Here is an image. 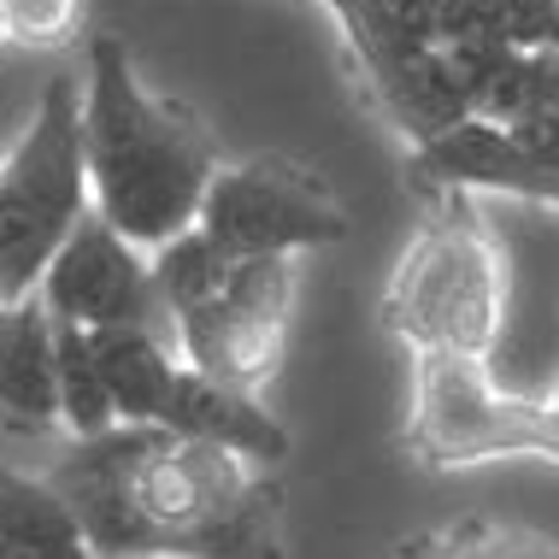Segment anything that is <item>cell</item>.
Here are the masks:
<instances>
[{
	"label": "cell",
	"instance_id": "obj_1",
	"mask_svg": "<svg viewBox=\"0 0 559 559\" xmlns=\"http://www.w3.org/2000/svg\"><path fill=\"white\" fill-rule=\"evenodd\" d=\"M48 483L95 559H283L277 472L165 425L71 442Z\"/></svg>",
	"mask_w": 559,
	"mask_h": 559
},
{
	"label": "cell",
	"instance_id": "obj_2",
	"mask_svg": "<svg viewBox=\"0 0 559 559\" xmlns=\"http://www.w3.org/2000/svg\"><path fill=\"white\" fill-rule=\"evenodd\" d=\"M83 159L95 213L147 253L194 230L218 177V147L206 124L177 100L147 95L118 36L88 41Z\"/></svg>",
	"mask_w": 559,
	"mask_h": 559
},
{
	"label": "cell",
	"instance_id": "obj_3",
	"mask_svg": "<svg viewBox=\"0 0 559 559\" xmlns=\"http://www.w3.org/2000/svg\"><path fill=\"white\" fill-rule=\"evenodd\" d=\"M507 319V271L501 248L483 230L477 206L465 194L430 201V224L406 241L389 271L383 324L418 354L489 359Z\"/></svg>",
	"mask_w": 559,
	"mask_h": 559
},
{
	"label": "cell",
	"instance_id": "obj_4",
	"mask_svg": "<svg viewBox=\"0 0 559 559\" xmlns=\"http://www.w3.org/2000/svg\"><path fill=\"white\" fill-rule=\"evenodd\" d=\"M83 83L71 71L41 88L36 118L0 165V307H24L41 289L53 253L88 218Z\"/></svg>",
	"mask_w": 559,
	"mask_h": 559
},
{
	"label": "cell",
	"instance_id": "obj_5",
	"mask_svg": "<svg viewBox=\"0 0 559 559\" xmlns=\"http://www.w3.org/2000/svg\"><path fill=\"white\" fill-rule=\"evenodd\" d=\"M406 453L430 472L501 460V453H542L559 465V406L548 395H501L483 359L418 354Z\"/></svg>",
	"mask_w": 559,
	"mask_h": 559
},
{
	"label": "cell",
	"instance_id": "obj_6",
	"mask_svg": "<svg viewBox=\"0 0 559 559\" xmlns=\"http://www.w3.org/2000/svg\"><path fill=\"white\" fill-rule=\"evenodd\" d=\"M194 230H206L230 260H295L307 248L347 241V206L307 165L260 154L241 165H218Z\"/></svg>",
	"mask_w": 559,
	"mask_h": 559
},
{
	"label": "cell",
	"instance_id": "obj_7",
	"mask_svg": "<svg viewBox=\"0 0 559 559\" xmlns=\"http://www.w3.org/2000/svg\"><path fill=\"white\" fill-rule=\"evenodd\" d=\"M300 271L295 260H236L230 283L201 300V307L177 312V354L183 366L218 377L230 389H265L283 366L295 319Z\"/></svg>",
	"mask_w": 559,
	"mask_h": 559
},
{
	"label": "cell",
	"instance_id": "obj_8",
	"mask_svg": "<svg viewBox=\"0 0 559 559\" xmlns=\"http://www.w3.org/2000/svg\"><path fill=\"white\" fill-rule=\"evenodd\" d=\"M324 7L336 12L347 48H354L359 71H366L371 100L413 147H425L472 118V100H465V83L453 71L448 48L418 41L395 19L389 0H324Z\"/></svg>",
	"mask_w": 559,
	"mask_h": 559
},
{
	"label": "cell",
	"instance_id": "obj_9",
	"mask_svg": "<svg viewBox=\"0 0 559 559\" xmlns=\"http://www.w3.org/2000/svg\"><path fill=\"white\" fill-rule=\"evenodd\" d=\"M36 300L53 312V324H78V330H159L177 342L171 307H165L154 260H142V248L124 241L107 218L88 206V218L71 230V241L53 253L48 277H41Z\"/></svg>",
	"mask_w": 559,
	"mask_h": 559
},
{
	"label": "cell",
	"instance_id": "obj_10",
	"mask_svg": "<svg viewBox=\"0 0 559 559\" xmlns=\"http://www.w3.org/2000/svg\"><path fill=\"white\" fill-rule=\"evenodd\" d=\"M406 183L418 194H430V201L489 189V194H519V201L559 206V165L536 159L524 142H512L501 124H483V118H465L448 135L413 147L406 154Z\"/></svg>",
	"mask_w": 559,
	"mask_h": 559
},
{
	"label": "cell",
	"instance_id": "obj_11",
	"mask_svg": "<svg viewBox=\"0 0 559 559\" xmlns=\"http://www.w3.org/2000/svg\"><path fill=\"white\" fill-rule=\"evenodd\" d=\"M159 425L189 436V442L230 448V453H241V460H253V465H271V472H277V465L289 460V448H295L289 430H283L248 389H230V383H218V377H206L194 366L177 371Z\"/></svg>",
	"mask_w": 559,
	"mask_h": 559
},
{
	"label": "cell",
	"instance_id": "obj_12",
	"mask_svg": "<svg viewBox=\"0 0 559 559\" xmlns=\"http://www.w3.org/2000/svg\"><path fill=\"white\" fill-rule=\"evenodd\" d=\"M0 425L24 436L59 425V324L36 295L12 312V342L0 359Z\"/></svg>",
	"mask_w": 559,
	"mask_h": 559
},
{
	"label": "cell",
	"instance_id": "obj_13",
	"mask_svg": "<svg viewBox=\"0 0 559 559\" xmlns=\"http://www.w3.org/2000/svg\"><path fill=\"white\" fill-rule=\"evenodd\" d=\"M95 359L100 377H107V395L118 406V425H159L165 401H171V383L183 371V354H177L171 336L159 330H95Z\"/></svg>",
	"mask_w": 559,
	"mask_h": 559
},
{
	"label": "cell",
	"instance_id": "obj_14",
	"mask_svg": "<svg viewBox=\"0 0 559 559\" xmlns=\"http://www.w3.org/2000/svg\"><path fill=\"white\" fill-rule=\"evenodd\" d=\"M0 559H95V548L48 477L0 465Z\"/></svg>",
	"mask_w": 559,
	"mask_h": 559
},
{
	"label": "cell",
	"instance_id": "obj_15",
	"mask_svg": "<svg viewBox=\"0 0 559 559\" xmlns=\"http://www.w3.org/2000/svg\"><path fill=\"white\" fill-rule=\"evenodd\" d=\"M59 425L78 436V442H95V436L118 430V406L107 395L95 342L78 324H59Z\"/></svg>",
	"mask_w": 559,
	"mask_h": 559
},
{
	"label": "cell",
	"instance_id": "obj_16",
	"mask_svg": "<svg viewBox=\"0 0 559 559\" xmlns=\"http://www.w3.org/2000/svg\"><path fill=\"white\" fill-rule=\"evenodd\" d=\"M230 271H236V260L206 230H183L177 241L154 248V283H159L165 307H171V324H177V312L213 300L224 283H230Z\"/></svg>",
	"mask_w": 559,
	"mask_h": 559
},
{
	"label": "cell",
	"instance_id": "obj_17",
	"mask_svg": "<svg viewBox=\"0 0 559 559\" xmlns=\"http://www.w3.org/2000/svg\"><path fill=\"white\" fill-rule=\"evenodd\" d=\"M436 559H559V542L531 531V524H495V519H465L448 531L425 536Z\"/></svg>",
	"mask_w": 559,
	"mask_h": 559
},
{
	"label": "cell",
	"instance_id": "obj_18",
	"mask_svg": "<svg viewBox=\"0 0 559 559\" xmlns=\"http://www.w3.org/2000/svg\"><path fill=\"white\" fill-rule=\"evenodd\" d=\"M83 24V0H7V41L19 48H66Z\"/></svg>",
	"mask_w": 559,
	"mask_h": 559
},
{
	"label": "cell",
	"instance_id": "obj_19",
	"mask_svg": "<svg viewBox=\"0 0 559 559\" xmlns=\"http://www.w3.org/2000/svg\"><path fill=\"white\" fill-rule=\"evenodd\" d=\"M501 41L519 53H559V0H501Z\"/></svg>",
	"mask_w": 559,
	"mask_h": 559
},
{
	"label": "cell",
	"instance_id": "obj_20",
	"mask_svg": "<svg viewBox=\"0 0 559 559\" xmlns=\"http://www.w3.org/2000/svg\"><path fill=\"white\" fill-rule=\"evenodd\" d=\"M436 36H442V48L501 41V0H436Z\"/></svg>",
	"mask_w": 559,
	"mask_h": 559
},
{
	"label": "cell",
	"instance_id": "obj_21",
	"mask_svg": "<svg viewBox=\"0 0 559 559\" xmlns=\"http://www.w3.org/2000/svg\"><path fill=\"white\" fill-rule=\"evenodd\" d=\"M395 559H436V548H430L425 536H418V542H401V548H395Z\"/></svg>",
	"mask_w": 559,
	"mask_h": 559
},
{
	"label": "cell",
	"instance_id": "obj_22",
	"mask_svg": "<svg viewBox=\"0 0 559 559\" xmlns=\"http://www.w3.org/2000/svg\"><path fill=\"white\" fill-rule=\"evenodd\" d=\"M12 312L19 307H0V359H7V342H12Z\"/></svg>",
	"mask_w": 559,
	"mask_h": 559
},
{
	"label": "cell",
	"instance_id": "obj_23",
	"mask_svg": "<svg viewBox=\"0 0 559 559\" xmlns=\"http://www.w3.org/2000/svg\"><path fill=\"white\" fill-rule=\"evenodd\" d=\"M0 41H7V0H0Z\"/></svg>",
	"mask_w": 559,
	"mask_h": 559
}]
</instances>
